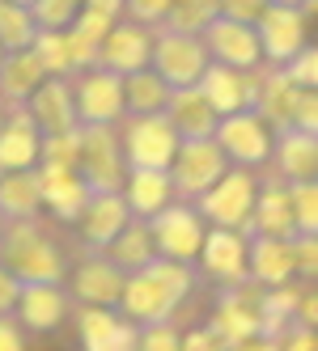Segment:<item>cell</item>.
<instances>
[{"mask_svg": "<svg viewBox=\"0 0 318 351\" xmlns=\"http://www.w3.org/2000/svg\"><path fill=\"white\" fill-rule=\"evenodd\" d=\"M200 271L195 263H174V258H153L149 267H140L128 275L124 296H119V313L136 326L153 322H174L179 305L195 292Z\"/></svg>", "mask_w": 318, "mask_h": 351, "instance_id": "cell-1", "label": "cell"}, {"mask_svg": "<svg viewBox=\"0 0 318 351\" xmlns=\"http://www.w3.org/2000/svg\"><path fill=\"white\" fill-rule=\"evenodd\" d=\"M0 263H5L21 284H64L68 267L60 245L47 237L38 220H9L0 233Z\"/></svg>", "mask_w": 318, "mask_h": 351, "instance_id": "cell-2", "label": "cell"}, {"mask_svg": "<svg viewBox=\"0 0 318 351\" xmlns=\"http://www.w3.org/2000/svg\"><path fill=\"white\" fill-rule=\"evenodd\" d=\"M77 173L89 195L124 191L128 161L124 144H119V128H77Z\"/></svg>", "mask_w": 318, "mask_h": 351, "instance_id": "cell-3", "label": "cell"}, {"mask_svg": "<svg viewBox=\"0 0 318 351\" xmlns=\"http://www.w3.org/2000/svg\"><path fill=\"white\" fill-rule=\"evenodd\" d=\"M212 56L200 34H179V30H153V72L170 89H191L204 81Z\"/></svg>", "mask_w": 318, "mask_h": 351, "instance_id": "cell-4", "label": "cell"}, {"mask_svg": "<svg viewBox=\"0 0 318 351\" xmlns=\"http://www.w3.org/2000/svg\"><path fill=\"white\" fill-rule=\"evenodd\" d=\"M119 144H124L128 169H170L183 140L166 114H128L119 128Z\"/></svg>", "mask_w": 318, "mask_h": 351, "instance_id": "cell-5", "label": "cell"}, {"mask_svg": "<svg viewBox=\"0 0 318 351\" xmlns=\"http://www.w3.org/2000/svg\"><path fill=\"white\" fill-rule=\"evenodd\" d=\"M255 191H259V178L255 169H238L229 165L221 173V182L208 186L200 199H195V208H200V216L212 224V229H238L251 220V208H255Z\"/></svg>", "mask_w": 318, "mask_h": 351, "instance_id": "cell-6", "label": "cell"}, {"mask_svg": "<svg viewBox=\"0 0 318 351\" xmlns=\"http://www.w3.org/2000/svg\"><path fill=\"white\" fill-rule=\"evenodd\" d=\"M229 169L225 153L216 140H183L174 161H170V182H174V199L195 204L208 186L221 182V173Z\"/></svg>", "mask_w": 318, "mask_h": 351, "instance_id": "cell-7", "label": "cell"}, {"mask_svg": "<svg viewBox=\"0 0 318 351\" xmlns=\"http://www.w3.org/2000/svg\"><path fill=\"white\" fill-rule=\"evenodd\" d=\"M216 144H221V153L229 165L238 169H263L272 165V144H276V132L267 128V123L255 114V110H238L229 119L216 123Z\"/></svg>", "mask_w": 318, "mask_h": 351, "instance_id": "cell-8", "label": "cell"}, {"mask_svg": "<svg viewBox=\"0 0 318 351\" xmlns=\"http://www.w3.org/2000/svg\"><path fill=\"white\" fill-rule=\"evenodd\" d=\"M72 97H77L81 128H115L124 123V77L106 68L72 72Z\"/></svg>", "mask_w": 318, "mask_h": 351, "instance_id": "cell-9", "label": "cell"}, {"mask_svg": "<svg viewBox=\"0 0 318 351\" xmlns=\"http://www.w3.org/2000/svg\"><path fill=\"white\" fill-rule=\"evenodd\" d=\"M149 233L157 245V258H174V263H195L204 245V216L195 204H170L157 216H149Z\"/></svg>", "mask_w": 318, "mask_h": 351, "instance_id": "cell-10", "label": "cell"}, {"mask_svg": "<svg viewBox=\"0 0 318 351\" xmlns=\"http://www.w3.org/2000/svg\"><path fill=\"white\" fill-rule=\"evenodd\" d=\"M255 34H259V51H263V64L272 68H284L293 64L306 47V9H293V5H267L255 21Z\"/></svg>", "mask_w": 318, "mask_h": 351, "instance_id": "cell-11", "label": "cell"}, {"mask_svg": "<svg viewBox=\"0 0 318 351\" xmlns=\"http://www.w3.org/2000/svg\"><path fill=\"white\" fill-rule=\"evenodd\" d=\"M124 284H128V275L119 271L106 254H93V250H85L77 271L64 280L72 305H98V309H119Z\"/></svg>", "mask_w": 318, "mask_h": 351, "instance_id": "cell-12", "label": "cell"}, {"mask_svg": "<svg viewBox=\"0 0 318 351\" xmlns=\"http://www.w3.org/2000/svg\"><path fill=\"white\" fill-rule=\"evenodd\" d=\"M212 64H225V68H238V72H251V68H263V51H259V34L247 21H234V17H212L208 30L200 34Z\"/></svg>", "mask_w": 318, "mask_h": 351, "instance_id": "cell-13", "label": "cell"}, {"mask_svg": "<svg viewBox=\"0 0 318 351\" xmlns=\"http://www.w3.org/2000/svg\"><path fill=\"white\" fill-rule=\"evenodd\" d=\"M149 64H153V30L132 21V17L115 21L111 34L102 38V47H98V68L128 77V72H140Z\"/></svg>", "mask_w": 318, "mask_h": 351, "instance_id": "cell-14", "label": "cell"}, {"mask_svg": "<svg viewBox=\"0 0 318 351\" xmlns=\"http://www.w3.org/2000/svg\"><path fill=\"white\" fill-rule=\"evenodd\" d=\"M195 267H200V275H208L216 288H234L242 280H251L247 275V237L238 229H208Z\"/></svg>", "mask_w": 318, "mask_h": 351, "instance_id": "cell-15", "label": "cell"}, {"mask_svg": "<svg viewBox=\"0 0 318 351\" xmlns=\"http://www.w3.org/2000/svg\"><path fill=\"white\" fill-rule=\"evenodd\" d=\"M242 237H297V220H293L284 178H276V173L259 178L255 208H251V220L242 224Z\"/></svg>", "mask_w": 318, "mask_h": 351, "instance_id": "cell-16", "label": "cell"}, {"mask_svg": "<svg viewBox=\"0 0 318 351\" xmlns=\"http://www.w3.org/2000/svg\"><path fill=\"white\" fill-rule=\"evenodd\" d=\"M128 204H124V191H102V195H89L85 208L77 216V233H81V250H93V254H102V250L128 229Z\"/></svg>", "mask_w": 318, "mask_h": 351, "instance_id": "cell-17", "label": "cell"}, {"mask_svg": "<svg viewBox=\"0 0 318 351\" xmlns=\"http://www.w3.org/2000/svg\"><path fill=\"white\" fill-rule=\"evenodd\" d=\"M72 313V296L64 284H21V296H17V326L30 335H47V330H60Z\"/></svg>", "mask_w": 318, "mask_h": 351, "instance_id": "cell-18", "label": "cell"}, {"mask_svg": "<svg viewBox=\"0 0 318 351\" xmlns=\"http://www.w3.org/2000/svg\"><path fill=\"white\" fill-rule=\"evenodd\" d=\"M200 93L208 97V106L216 110V119H229L238 110H255V93H259V68L238 72L225 64H208Z\"/></svg>", "mask_w": 318, "mask_h": 351, "instance_id": "cell-19", "label": "cell"}, {"mask_svg": "<svg viewBox=\"0 0 318 351\" xmlns=\"http://www.w3.org/2000/svg\"><path fill=\"white\" fill-rule=\"evenodd\" d=\"M30 119L38 123L43 136H64V132H77L81 119H77V97H72V77H47L34 97L26 102Z\"/></svg>", "mask_w": 318, "mask_h": 351, "instance_id": "cell-20", "label": "cell"}, {"mask_svg": "<svg viewBox=\"0 0 318 351\" xmlns=\"http://www.w3.org/2000/svg\"><path fill=\"white\" fill-rule=\"evenodd\" d=\"M77 335H81V351H136L140 326L128 322L124 313H115V309L81 305L77 309Z\"/></svg>", "mask_w": 318, "mask_h": 351, "instance_id": "cell-21", "label": "cell"}, {"mask_svg": "<svg viewBox=\"0 0 318 351\" xmlns=\"http://www.w3.org/2000/svg\"><path fill=\"white\" fill-rule=\"evenodd\" d=\"M34 173H38V191H43V208L64 224H77L85 199H89V186L81 182V173L72 165H47V161H38Z\"/></svg>", "mask_w": 318, "mask_h": 351, "instance_id": "cell-22", "label": "cell"}, {"mask_svg": "<svg viewBox=\"0 0 318 351\" xmlns=\"http://www.w3.org/2000/svg\"><path fill=\"white\" fill-rule=\"evenodd\" d=\"M43 153V132L30 119L26 106L5 110V123H0V173L9 169H34Z\"/></svg>", "mask_w": 318, "mask_h": 351, "instance_id": "cell-23", "label": "cell"}, {"mask_svg": "<svg viewBox=\"0 0 318 351\" xmlns=\"http://www.w3.org/2000/svg\"><path fill=\"white\" fill-rule=\"evenodd\" d=\"M302 85L288 77L284 68H259V93H255V114L267 123L272 132H288L293 128V110H297Z\"/></svg>", "mask_w": 318, "mask_h": 351, "instance_id": "cell-24", "label": "cell"}, {"mask_svg": "<svg viewBox=\"0 0 318 351\" xmlns=\"http://www.w3.org/2000/svg\"><path fill=\"white\" fill-rule=\"evenodd\" d=\"M247 275L259 288H280L297 280L293 237H247Z\"/></svg>", "mask_w": 318, "mask_h": 351, "instance_id": "cell-25", "label": "cell"}, {"mask_svg": "<svg viewBox=\"0 0 318 351\" xmlns=\"http://www.w3.org/2000/svg\"><path fill=\"white\" fill-rule=\"evenodd\" d=\"M166 119H170V128L179 132V140H212L216 136V123H221V119H216V110L208 106V97L200 93V85L170 93Z\"/></svg>", "mask_w": 318, "mask_h": 351, "instance_id": "cell-26", "label": "cell"}, {"mask_svg": "<svg viewBox=\"0 0 318 351\" xmlns=\"http://www.w3.org/2000/svg\"><path fill=\"white\" fill-rule=\"evenodd\" d=\"M272 165H276V178H284V182H310V178H318V136H306L297 128L276 132Z\"/></svg>", "mask_w": 318, "mask_h": 351, "instance_id": "cell-27", "label": "cell"}, {"mask_svg": "<svg viewBox=\"0 0 318 351\" xmlns=\"http://www.w3.org/2000/svg\"><path fill=\"white\" fill-rule=\"evenodd\" d=\"M124 204L136 220H149L161 208L174 204V182H170V169H128L124 178Z\"/></svg>", "mask_w": 318, "mask_h": 351, "instance_id": "cell-28", "label": "cell"}, {"mask_svg": "<svg viewBox=\"0 0 318 351\" xmlns=\"http://www.w3.org/2000/svg\"><path fill=\"white\" fill-rule=\"evenodd\" d=\"M43 81H47V72H43V64L30 47L26 51H9L5 64H0V102H5V110L26 106Z\"/></svg>", "mask_w": 318, "mask_h": 351, "instance_id": "cell-29", "label": "cell"}, {"mask_svg": "<svg viewBox=\"0 0 318 351\" xmlns=\"http://www.w3.org/2000/svg\"><path fill=\"white\" fill-rule=\"evenodd\" d=\"M111 26H115V17L98 13V9H81L77 17H72V26L64 30L68 56H72V72L98 68V47H102V38L111 34Z\"/></svg>", "mask_w": 318, "mask_h": 351, "instance_id": "cell-30", "label": "cell"}, {"mask_svg": "<svg viewBox=\"0 0 318 351\" xmlns=\"http://www.w3.org/2000/svg\"><path fill=\"white\" fill-rule=\"evenodd\" d=\"M0 216H5V224L43 216V191H38V173L34 169L0 173Z\"/></svg>", "mask_w": 318, "mask_h": 351, "instance_id": "cell-31", "label": "cell"}, {"mask_svg": "<svg viewBox=\"0 0 318 351\" xmlns=\"http://www.w3.org/2000/svg\"><path fill=\"white\" fill-rule=\"evenodd\" d=\"M102 254L124 271V275H132V271H140V267H149L153 258H157V245H153V233H149V220H128V229L119 233Z\"/></svg>", "mask_w": 318, "mask_h": 351, "instance_id": "cell-32", "label": "cell"}, {"mask_svg": "<svg viewBox=\"0 0 318 351\" xmlns=\"http://www.w3.org/2000/svg\"><path fill=\"white\" fill-rule=\"evenodd\" d=\"M170 93H174V89H170L153 68L128 72V77H124V119L128 114H166Z\"/></svg>", "mask_w": 318, "mask_h": 351, "instance_id": "cell-33", "label": "cell"}, {"mask_svg": "<svg viewBox=\"0 0 318 351\" xmlns=\"http://www.w3.org/2000/svg\"><path fill=\"white\" fill-rule=\"evenodd\" d=\"M297 300H302V288L297 280L293 284H280V288H263L259 296V335H284L293 322H297Z\"/></svg>", "mask_w": 318, "mask_h": 351, "instance_id": "cell-34", "label": "cell"}, {"mask_svg": "<svg viewBox=\"0 0 318 351\" xmlns=\"http://www.w3.org/2000/svg\"><path fill=\"white\" fill-rule=\"evenodd\" d=\"M38 34V21L26 5H13V0H0V43L5 51H26Z\"/></svg>", "mask_w": 318, "mask_h": 351, "instance_id": "cell-35", "label": "cell"}, {"mask_svg": "<svg viewBox=\"0 0 318 351\" xmlns=\"http://www.w3.org/2000/svg\"><path fill=\"white\" fill-rule=\"evenodd\" d=\"M30 51L38 56V64H43L47 77H72V56H68L64 30H38L34 43H30Z\"/></svg>", "mask_w": 318, "mask_h": 351, "instance_id": "cell-36", "label": "cell"}, {"mask_svg": "<svg viewBox=\"0 0 318 351\" xmlns=\"http://www.w3.org/2000/svg\"><path fill=\"white\" fill-rule=\"evenodd\" d=\"M212 17H221V5H216V0H179L174 13H170V21H166V30H179V34H204Z\"/></svg>", "mask_w": 318, "mask_h": 351, "instance_id": "cell-37", "label": "cell"}, {"mask_svg": "<svg viewBox=\"0 0 318 351\" xmlns=\"http://www.w3.org/2000/svg\"><path fill=\"white\" fill-rule=\"evenodd\" d=\"M288 204H293L297 233L318 237V178H310V182H288Z\"/></svg>", "mask_w": 318, "mask_h": 351, "instance_id": "cell-38", "label": "cell"}, {"mask_svg": "<svg viewBox=\"0 0 318 351\" xmlns=\"http://www.w3.org/2000/svg\"><path fill=\"white\" fill-rule=\"evenodd\" d=\"M81 9H85V0H34L30 5L38 30H68Z\"/></svg>", "mask_w": 318, "mask_h": 351, "instance_id": "cell-39", "label": "cell"}, {"mask_svg": "<svg viewBox=\"0 0 318 351\" xmlns=\"http://www.w3.org/2000/svg\"><path fill=\"white\" fill-rule=\"evenodd\" d=\"M136 351H183V330H179L174 322L140 326V335H136Z\"/></svg>", "mask_w": 318, "mask_h": 351, "instance_id": "cell-40", "label": "cell"}, {"mask_svg": "<svg viewBox=\"0 0 318 351\" xmlns=\"http://www.w3.org/2000/svg\"><path fill=\"white\" fill-rule=\"evenodd\" d=\"M174 5H179V0H128L124 13L132 21H140V26H149V30H161L170 21V13H174Z\"/></svg>", "mask_w": 318, "mask_h": 351, "instance_id": "cell-41", "label": "cell"}, {"mask_svg": "<svg viewBox=\"0 0 318 351\" xmlns=\"http://www.w3.org/2000/svg\"><path fill=\"white\" fill-rule=\"evenodd\" d=\"M38 161H47V165H72V169H77V132L43 136V153H38Z\"/></svg>", "mask_w": 318, "mask_h": 351, "instance_id": "cell-42", "label": "cell"}, {"mask_svg": "<svg viewBox=\"0 0 318 351\" xmlns=\"http://www.w3.org/2000/svg\"><path fill=\"white\" fill-rule=\"evenodd\" d=\"M293 263H297V280L314 284L318 280V237H310V233L293 237Z\"/></svg>", "mask_w": 318, "mask_h": 351, "instance_id": "cell-43", "label": "cell"}, {"mask_svg": "<svg viewBox=\"0 0 318 351\" xmlns=\"http://www.w3.org/2000/svg\"><path fill=\"white\" fill-rule=\"evenodd\" d=\"M284 72L293 81H297L302 89H318V47H306V51L293 60V64H284Z\"/></svg>", "mask_w": 318, "mask_h": 351, "instance_id": "cell-44", "label": "cell"}, {"mask_svg": "<svg viewBox=\"0 0 318 351\" xmlns=\"http://www.w3.org/2000/svg\"><path fill=\"white\" fill-rule=\"evenodd\" d=\"M293 128L306 136H318V89H302L297 110H293Z\"/></svg>", "mask_w": 318, "mask_h": 351, "instance_id": "cell-45", "label": "cell"}, {"mask_svg": "<svg viewBox=\"0 0 318 351\" xmlns=\"http://www.w3.org/2000/svg\"><path fill=\"white\" fill-rule=\"evenodd\" d=\"M183 351H229V343L212 326H195V330L183 335Z\"/></svg>", "mask_w": 318, "mask_h": 351, "instance_id": "cell-46", "label": "cell"}, {"mask_svg": "<svg viewBox=\"0 0 318 351\" xmlns=\"http://www.w3.org/2000/svg\"><path fill=\"white\" fill-rule=\"evenodd\" d=\"M221 5V17H234V21H247V26H255L259 13L267 9V0H216Z\"/></svg>", "mask_w": 318, "mask_h": 351, "instance_id": "cell-47", "label": "cell"}, {"mask_svg": "<svg viewBox=\"0 0 318 351\" xmlns=\"http://www.w3.org/2000/svg\"><path fill=\"white\" fill-rule=\"evenodd\" d=\"M280 351H318V330H306V326L293 322L284 335H276Z\"/></svg>", "mask_w": 318, "mask_h": 351, "instance_id": "cell-48", "label": "cell"}, {"mask_svg": "<svg viewBox=\"0 0 318 351\" xmlns=\"http://www.w3.org/2000/svg\"><path fill=\"white\" fill-rule=\"evenodd\" d=\"M17 296H21V280H17L5 263H0V317H13Z\"/></svg>", "mask_w": 318, "mask_h": 351, "instance_id": "cell-49", "label": "cell"}, {"mask_svg": "<svg viewBox=\"0 0 318 351\" xmlns=\"http://www.w3.org/2000/svg\"><path fill=\"white\" fill-rule=\"evenodd\" d=\"M297 326H306V330H318V288H302V300H297Z\"/></svg>", "mask_w": 318, "mask_h": 351, "instance_id": "cell-50", "label": "cell"}, {"mask_svg": "<svg viewBox=\"0 0 318 351\" xmlns=\"http://www.w3.org/2000/svg\"><path fill=\"white\" fill-rule=\"evenodd\" d=\"M0 351H26V330L17 317H0Z\"/></svg>", "mask_w": 318, "mask_h": 351, "instance_id": "cell-51", "label": "cell"}, {"mask_svg": "<svg viewBox=\"0 0 318 351\" xmlns=\"http://www.w3.org/2000/svg\"><path fill=\"white\" fill-rule=\"evenodd\" d=\"M229 351H280V343H276L272 335H251V339H242V343L229 347Z\"/></svg>", "mask_w": 318, "mask_h": 351, "instance_id": "cell-52", "label": "cell"}, {"mask_svg": "<svg viewBox=\"0 0 318 351\" xmlns=\"http://www.w3.org/2000/svg\"><path fill=\"white\" fill-rule=\"evenodd\" d=\"M124 5L128 0H85V9H98V13H106L115 21H119V13H124Z\"/></svg>", "mask_w": 318, "mask_h": 351, "instance_id": "cell-53", "label": "cell"}, {"mask_svg": "<svg viewBox=\"0 0 318 351\" xmlns=\"http://www.w3.org/2000/svg\"><path fill=\"white\" fill-rule=\"evenodd\" d=\"M267 5H293V9H306L310 0H267Z\"/></svg>", "mask_w": 318, "mask_h": 351, "instance_id": "cell-54", "label": "cell"}, {"mask_svg": "<svg viewBox=\"0 0 318 351\" xmlns=\"http://www.w3.org/2000/svg\"><path fill=\"white\" fill-rule=\"evenodd\" d=\"M5 56H9V51H5V43H0V64H5Z\"/></svg>", "mask_w": 318, "mask_h": 351, "instance_id": "cell-55", "label": "cell"}, {"mask_svg": "<svg viewBox=\"0 0 318 351\" xmlns=\"http://www.w3.org/2000/svg\"><path fill=\"white\" fill-rule=\"evenodd\" d=\"M13 5H26V9H30V5H34V0H13Z\"/></svg>", "mask_w": 318, "mask_h": 351, "instance_id": "cell-56", "label": "cell"}, {"mask_svg": "<svg viewBox=\"0 0 318 351\" xmlns=\"http://www.w3.org/2000/svg\"><path fill=\"white\" fill-rule=\"evenodd\" d=\"M0 123H5V102H0Z\"/></svg>", "mask_w": 318, "mask_h": 351, "instance_id": "cell-57", "label": "cell"}, {"mask_svg": "<svg viewBox=\"0 0 318 351\" xmlns=\"http://www.w3.org/2000/svg\"><path fill=\"white\" fill-rule=\"evenodd\" d=\"M0 233H5V216H0Z\"/></svg>", "mask_w": 318, "mask_h": 351, "instance_id": "cell-58", "label": "cell"}]
</instances>
